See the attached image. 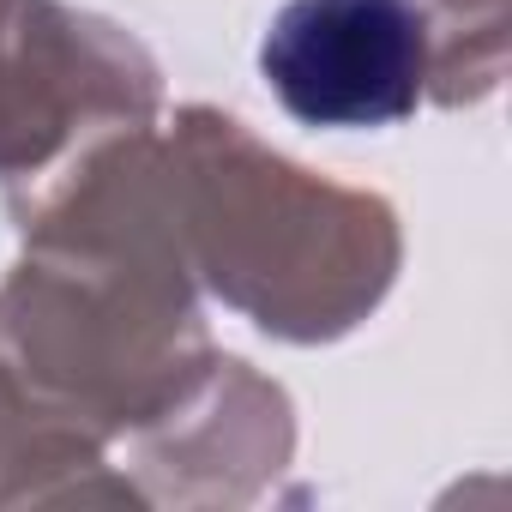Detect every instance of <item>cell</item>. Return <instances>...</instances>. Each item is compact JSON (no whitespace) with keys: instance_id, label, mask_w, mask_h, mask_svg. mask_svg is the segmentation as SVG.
Returning a JSON list of instances; mask_svg holds the SVG:
<instances>
[{"instance_id":"obj_1","label":"cell","mask_w":512,"mask_h":512,"mask_svg":"<svg viewBox=\"0 0 512 512\" xmlns=\"http://www.w3.org/2000/svg\"><path fill=\"white\" fill-rule=\"evenodd\" d=\"M272 97L308 127H392L428 79L416 0H290L260 43Z\"/></svg>"}]
</instances>
